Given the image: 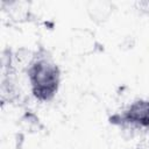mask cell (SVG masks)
<instances>
[{"label":"cell","mask_w":149,"mask_h":149,"mask_svg":"<svg viewBox=\"0 0 149 149\" xmlns=\"http://www.w3.org/2000/svg\"><path fill=\"white\" fill-rule=\"evenodd\" d=\"M20 123L22 126V128L29 133L33 132H38L42 128V125L40 122V119L33 113V112H27L26 114L22 115V118L20 119Z\"/></svg>","instance_id":"6"},{"label":"cell","mask_w":149,"mask_h":149,"mask_svg":"<svg viewBox=\"0 0 149 149\" xmlns=\"http://www.w3.org/2000/svg\"><path fill=\"white\" fill-rule=\"evenodd\" d=\"M72 48L80 54H90L94 50L95 40L94 35L88 30H76L74 35L71 37Z\"/></svg>","instance_id":"5"},{"label":"cell","mask_w":149,"mask_h":149,"mask_svg":"<svg viewBox=\"0 0 149 149\" xmlns=\"http://www.w3.org/2000/svg\"><path fill=\"white\" fill-rule=\"evenodd\" d=\"M121 120L135 128H149V100H134L121 115Z\"/></svg>","instance_id":"2"},{"label":"cell","mask_w":149,"mask_h":149,"mask_svg":"<svg viewBox=\"0 0 149 149\" xmlns=\"http://www.w3.org/2000/svg\"><path fill=\"white\" fill-rule=\"evenodd\" d=\"M114 12V5L109 1L94 0L88 1L86 5V13L92 22L95 24H102L107 22Z\"/></svg>","instance_id":"3"},{"label":"cell","mask_w":149,"mask_h":149,"mask_svg":"<svg viewBox=\"0 0 149 149\" xmlns=\"http://www.w3.org/2000/svg\"><path fill=\"white\" fill-rule=\"evenodd\" d=\"M136 149H149V137L141 139L136 144Z\"/></svg>","instance_id":"8"},{"label":"cell","mask_w":149,"mask_h":149,"mask_svg":"<svg viewBox=\"0 0 149 149\" xmlns=\"http://www.w3.org/2000/svg\"><path fill=\"white\" fill-rule=\"evenodd\" d=\"M135 8L144 14H149V1H136L135 3Z\"/></svg>","instance_id":"7"},{"label":"cell","mask_w":149,"mask_h":149,"mask_svg":"<svg viewBox=\"0 0 149 149\" xmlns=\"http://www.w3.org/2000/svg\"><path fill=\"white\" fill-rule=\"evenodd\" d=\"M3 12L9 17L10 21L21 23L29 21L31 12L30 3L26 1H3L1 2Z\"/></svg>","instance_id":"4"},{"label":"cell","mask_w":149,"mask_h":149,"mask_svg":"<svg viewBox=\"0 0 149 149\" xmlns=\"http://www.w3.org/2000/svg\"><path fill=\"white\" fill-rule=\"evenodd\" d=\"M26 73L35 99L44 102L56 95L61 85V70L49 56L36 54Z\"/></svg>","instance_id":"1"}]
</instances>
